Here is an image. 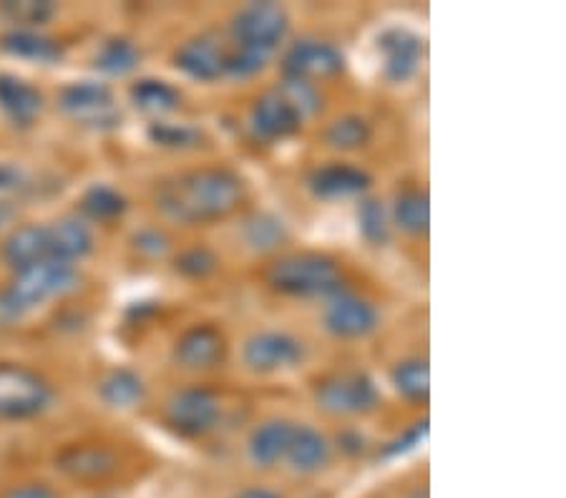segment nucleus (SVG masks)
<instances>
[{
  "label": "nucleus",
  "instance_id": "nucleus-5",
  "mask_svg": "<svg viewBox=\"0 0 566 498\" xmlns=\"http://www.w3.org/2000/svg\"><path fill=\"white\" fill-rule=\"evenodd\" d=\"M315 401L331 415H360L378 405V388L365 373H335L319 380Z\"/></svg>",
  "mask_w": 566,
  "mask_h": 498
},
{
  "label": "nucleus",
  "instance_id": "nucleus-35",
  "mask_svg": "<svg viewBox=\"0 0 566 498\" xmlns=\"http://www.w3.org/2000/svg\"><path fill=\"white\" fill-rule=\"evenodd\" d=\"M175 267H177V272H181V275L191 277V279L207 277L217 269V255L207 247H191V250L181 252L175 262Z\"/></svg>",
  "mask_w": 566,
  "mask_h": 498
},
{
  "label": "nucleus",
  "instance_id": "nucleus-2",
  "mask_svg": "<svg viewBox=\"0 0 566 498\" xmlns=\"http://www.w3.org/2000/svg\"><path fill=\"white\" fill-rule=\"evenodd\" d=\"M78 272L73 265L56 259H41L35 265L13 272V279L0 293V320L13 322L29 315L33 307L51 297H63L76 289Z\"/></svg>",
  "mask_w": 566,
  "mask_h": 498
},
{
  "label": "nucleus",
  "instance_id": "nucleus-28",
  "mask_svg": "<svg viewBox=\"0 0 566 498\" xmlns=\"http://www.w3.org/2000/svg\"><path fill=\"white\" fill-rule=\"evenodd\" d=\"M392 385L398 388L400 395H406L408 401L426 403L431 395V370L428 362L421 358L406 360L392 370Z\"/></svg>",
  "mask_w": 566,
  "mask_h": 498
},
{
  "label": "nucleus",
  "instance_id": "nucleus-9",
  "mask_svg": "<svg viewBox=\"0 0 566 498\" xmlns=\"http://www.w3.org/2000/svg\"><path fill=\"white\" fill-rule=\"evenodd\" d=\"M167 418L171 428L187 438H199L214 428L219 418L217 395L207 388H187L169 401Z\"/></svg>",
  "mask_w": 566,
  "mask_h": 498
},
{
  "label": "nucleus",
  "instance_id": "nucleus-34",
  "mask_svg": "<svg viewBox=\"0 0 566 498\" xmlns=\"http://www.w3.org/2000/svg\"><path fill=\"white\" fill-rule=\"evenodd\" d=\"M244 234H248V242L254 250H272L285 240V226L275 216L258 214L244 226Z\"/></svg>",
  "mask_w": 566,
  "mask_h": 498
},
{
  "label": "nucleus",
  "instance_id": "nucleus-40",
  "mask_svg": "<svg viewBox=\"0 0 566 498\" xmlns=\"http://www.w3.org/2000/svg\"><path fill=\"white\" fill-rule=\"evenodd\" d=\"M136 247L151 250L154 255H159V252L167 250V240H164L159 232H142L139 237H136Z\"/></svg>",
  "mask_w": 566,
  "mask_h": 498
},
{
  "label": "nucleus",
  "instance_id": "nucleus-26",
  "mask_svg": "<svg viewBox=\"0 0 566 498\" xmlns=\"http://www.w3.org/2000/svg\"><path fill=\"white\" fill-rule=\"evenodd\" d=\"M396 222L408 234H426L431 226V202L421 189H406L396 199Z\"/></svg>",
  "mask_w": 566,
  "mask_h": 498
},
{
  "label": "nucleus",
  "instance_id": "nucleus-23",
  "mask_svg": "<svg viewBox=\"0 0 566 498\" xmlns=\"http://www.w3.org/2000/svg\"><path fill=\"white\" fill-rule=\"evenodd\" d=\"M295 425L287 421H268L252 433L250 456L258 466H275L287 456Z\"/></svg>",
  "mask_w": 566,
  "mask_h": 498
},
{
  "label": "nucleus",
  "instance_id": "nucleus-11",
  "mask_svg": "<svg viewBox=\"0 0 566 498\" xmlns=\"http://www.w3.org/2000/svg\"><path fill=\"white\" fill-rule=\"evenodd\" d=\"M343 53L323 41H297L282 61V71L292 81L331 78L343 71Z\"/></svg>",
  "mask_w": 566,
  "mask_h": 498
},
{
  "label": "nucleus",
  "instance_id": "nucleus-4",
  "mask_svg": "<svg viewBox=\"0 0 566 498\" xmlns=\"http://www.w3.org/2000/svg\"><path fill=\"white\" fill-rule=\"evenodd\" d=\"M51 385L35 370L0 362V421H29L51 403Z\"/></svg>",
  "mask_w": 566,
  "mask_h": 498
},
{
  "label": "nucleus",
  "instance_id": "nucleus-37",
  "mask_svg": "<svg viewBox=\"0 0 566 498\" xmlns=\"http://www.w3.org/2000/svg\"><path fill=\"white\" fill-rule=\"evenodd\" d=\"M31 189V177L25 169L11 161H0V199H11L18 194H25Z\"/></svg>",
  "mask_w": 566,
  "mask_h": 498
},
{
  "label": "nucleus",
  "instance_id": "nucleus-24",
  "mask_svg": "<svg viewBox=\"0 0 566 498\" xmlns=\"http://www.w3.org/2000/svg\"><path fill=\"white\" fill-rule=\"evenodd\" d=\"M132 102L144 114L161 116L175 112L179 106V91L175 86H169L167 81L142 78L132 86Z\"/></svg>",
  "mask_w": 566,
  "mask_h": 498
},
{
  "label": "nucleus",
  "instance_id": "nucleus-10",
  "mask_svg": "<svg viewBox=\"0 0 566 498\" xmlns=\"http://www.w3.org/2000/svg\"><path fill=\"white\" fill-rule=\"evenodd\" d=\"M305 358L303 342L285 332H258L244 342V362L254 373H282Z\"/></svg>",
  "mask_w": 566,
  "mask_h": 498
},
{
  "label": "nucleus",
  "instance_id": "nucleus-14",
  "mask_svg": "<svg viewBox=\"0 0 566 498\" xmlns=\"http://www.w3.org/2000/svg\"><path fill=\"white\" fill-rule=\"evenodd\" d=\"M325 325L337 338H363V335L376 330L378 312L368 300L337 293L325 310Z\"/></svg>",
  "mask_w": 566,
  "mask_h": 498
},
{
  "label": "nucleus",
  "instance_id": "nucleus-27",
  "mask_svg": "<svg viewBox=\"0 0 566 498\" xmlns=\"http://www.w3.org/2000/svg\"><path fill=\"white\" fill-rule=\"evenodd\" d=\"M56 15V6L49 0H8L0 3V18L18 25V31H35Z\"/></svg>",
  "mask_w": 566,
  "mask_h": 498
},
{
  "label": "nucleus",
  "instance_id": "nucleus-32",
  "mask_svg": "<svg viewBox=\"0 0 566 498\" xmlns=\"http://www.w3.org/2000/svg\"><path fill=\"white\" fill-rule=\"evenodd\" d=\"M149 136L154 144L167 149H189L202 141V134L191 129L187 124H171V121H154L149 126Z\"/></svg>",
  "mask_w": 566,
  "mask_h": 498
},
{
  "label": "nucleus",
  "instance_id": "nucleus-16",
  "mask_svg": "<svg viewBox=\"0 0 566 498\" xmlns=\"http://www.w3.org/2000/svg\"><path fill=\"white\" fill-rule=\"evenodd\" d=\"M0 112L13 126H31L43 112V94L29 81L13 74H0Z\"/></svg>",
  "mask_w": 566,
  "mask_h": 498
},
{
  "label": "nucleus",
  "instance_id": "nucleus-42",
  "mask_svg": "<svg viewBox=\"0 0 566 498\" xmlns=\"http://www.w3.org/2000/svg\"><path fill=\"white\" fill-rule=\"evenodd\" d=\"M337 443H340V446L348 451V453L363 451V438L358 436V433H343V436L337 438Z\"/></svg>",
  "mask_w": 566,
  "mask_h": 498
},
{
  "label": "nucleus",
  "instance_id": "nucleus-20",
  "mask_svg": "<svg viewBox=\"0 0 566 498\" xmlns=\"http://www.w3.org/2000/svg\"><path fill=\"white\" fill-rule=\"evenodd\" d=\"M370 177L363 169L350 165H327L313 171L310 177V189L323 199H343L355 197L368 189Z\"/></svg>",
  "mask_w": 566,
  "mask_h": 498
},
{
  "label": "nucleus",
  "instance_id": "nucleus-15",
  "mask_svg": "<svg viewBox=\"0 0 566 498\" xmlns=\"http://www.w3.org/2000/svg\"><path fill=\"white\" fill-rule=\"evenodd\" d=\"M378 49L382 53V71L396 84H403L413 76L423 56L421 39L406 29H390L382 33Z\"/></svg>",
  "mask_w": 566,
  "mask_h": 498
},
{
  "label": "nucleus",
  "instance_id": "nucleus-43",
  "mask_svg": "<svg viewBox=\"0 0 566 498\" xmlns=\"http://www.w3.org/2000/svg\"><path fill=\"white\" fill-rule=\"evenodd\" d=\"M234 498H280V496L272 494L270 488H248V491L237 494Z\"/></svg>",
  "mask_w": 566,
  "mask_h": 498
},
{
  "label": "nucleus",
  "instance_id": "nucleus-33",
  "mask_svg": "<svg viewBox=\"0 0 566 498\" xmlns=\"http://www.w3.org/2000/svg\"><path fill=\"white\" fill-rule=\"evenodd\" d=\"M358 226L363 237L370 244H382L388 240L390 226H388V214L382 210L378 199H365L358 206Z\"/></svg>",
  "mask_w": 566,
  "mask_h": 498
},
{
  "label": "nucleus",
  "instance_id": "nucleus-36",
  "mask_svg": "<svg viewBox=\"0 0 566 498\" xmlns=\"http://www.w3.org/2000/svg\"><path fill=\"white\" fill-rule=\"evenodd\" d=\"M272 53L258 49H240L237 53H227V74L232 76H252L268 63Z\"/></svg>",
  "mask_w": 566,
  "mask_h": 498
},
{
  "label": "nucleus",
  "instance_id": "nucleus-1",
  "mask_svg": "<svg viewBox=\"0 0 566 498\" xmlns=\"http://www.w3.org/2000/svg\"><path fill=\"white\" fill-rule=\"evenodd\" d=\"M154 199H157V210L169 220L205 224L237 212L244 199V184L232 169L205 167L164 179Z\"/></svg>",
  "mask_w": 566,
  "mask_h": 498
},
{
  "label": "nucleus",
  "instance_id": "nucleus-13",
  "mask_svg": "<svg viewBox=\"0 0 566 498\" xmlns=\"http://www.w3.org/2000/svg\"><path fill=\"white\" fill-rule=\"evenodd\" d=\"M227 356V340L214 325H197L177 340L175 358L187 370H212Z\"/></svg>",
  "mask_w": 566,
  "mask_h": 498
},
{
  "label": "nucleus",
  "instance_id": "nucleus-38",
  "mask_svg": "<svg viewBox=\"0 0 566 498\" xmlns=\"http://www.w3.org/2000/svg\"><path fill=\"white\" fill-rule=\"evenodd\" d=\"M426 433H428V421H421V423H416V425H410V428L403 433V438H398V441H392L390 446L382 451V458H392V456H403V453H408V451H413L418 443H421L423 438H426Z\"/></svg>",
  "mask_w": 566,
  "mask_h": 498
},
{
  "label": "nucleus",
  "instance_id": "nucleus-25",
  "mask_svg": "<svg viewBox=\"0 0 566 498\" xmlns=\"http://www.w3.org/2000/svg\"><path fill=\"white\" fill-rule=\"evenodd\" d=\"M98 395L112 407H134L144 398L142 378L132 370H112L102 383H98Z\"/></svg>",
  "mask_w": 566,
  "mask_h": 498
},
{
  "label": "nucleus",
  "instance_id": "nucleus-31",
  "mask_svg": "<svg viewBox=\"0 0 566 498\" xmlns=\"http://www.w3.org/2000/svg\"><path fill=\"white\" fill-rule=\"evenodd\" d=\"M325 139L335 149H360L370 139V126L360 116H343V119L331 124Z\"/></svg>",
  "mask_w": 566,
  "mask_h": 498
},
{
  "label": "nucleus",
  "instance_id": "nucleus-21",
  "mask_svg": "<svg viewBox=\"0 0 566 498\" xmlns=\"http://www.w3.org/2000/svg\"><path fill=\"white\" fill-rule=\"evenodd\" d=\"M0 51L21 61L43 63V66L63 59L61 43L41 31H8L0 35Z\"/></svg>",
  "mask_w": 566,
  "mask_h": 498
},
{
  "label": "nucleus",
  "instance_id": "nucleus-12",
  "mask_svg": "<svg viewBox=\"0 0 566 498\" xmlns=\"http://www.w3.org/2000/svg\"><path fill=\"white\" fill-rule=\"evenodd\" d=\"M303 119L305 116L277 88L264 94L252 108V129L264 141L287 139V136H292L303 126Z\"/></svg>",
  "mask_w": 566,
  "mask_h": 498
},
{
  "label": "nucleus",
  "instance_id": "nucleus-29",
  "mask_svg": "<svg viewBox=\"0 0 566 498\" xmlns=\"http://www.w3.org/2000/svg\"><path fill=\"white\" fill-rule=\"evenodd\" d=\"M142 53L129 39H108L96 53V68L108 76H126L139 66Z\"/></svg>",
  "mask_w": 566,
  "mask_h": 498
},
{
  "label": "nucleus",
  "instance_id": "nucleus-41",
  "mask_svg": "<svg viewBox=\"0 0 566 498\" xmlns=\"http://www.w3.org/2000/svg\"><path fill=\"white\" fill-rule=\"evenodd\" d=\"M18 216V206L11 202V199H0V232H6L8 226L15 222Z\"/></svg>",
  "mask_w": 566,
  "mask_h": 498
},
{
  "label": "nucleus",
  "instance_id": "nucleus-44",
  "mask_svg": "<svg viewBox=\"0 0 566 498\" xmlns=\"http://www.w3.org/2000/svg\"><path fill=\"white\" fill-rule=\"evenodd\" d=\"M410 498H428V488H416V491L410 494Z\"/></svg>",
  "mask_w": 566,
  "mask_h": 498
},
{
  "label": "nucleus",
  "instance_id": "nucleus-6",
  "mask_svg": "<svg viewBox=\"0 0 566 498\" xmlns=\"http://www.w3.org/2000/svg\"><path fill=\"white\" fill-rule=\"evenodd\" d=\"M287 33V13L277 3H250L234 15L232 35L240 49L275 51Z\"/></svg>",
  "mask_w": 566,
  "mask_h": 498
},
{
  "label": "nucleus",
  "instance_id": "nucleus-18",
  "mask_svg": "<svg viewBox=\"0 0 566 498\" xmlns=\"http://www.w3.org/2000/svg\"><path fill=\"white\" fill-rule=\"evenodd\" d=\"M0 257L13 272L35 265V262L49 259V240H45V226L23 224L8 232L0 244Z\"/></svg>",
  "mask_w": 566,
  "mask_h": 498
},
{
  "label": "nucleus",
  "instance_id": "nucleus-17",
  "mask_svg": "<svg viewBox=\"0 0 566 498\" xmlns=\"http://www.w3.org/2000/svg\"><path fill=\"white\" fill-rule=\"evenodd\" d=\"M45 240H49V259L66 262V265L84 259L94 250L91 230L81 220H73V216L45 226Z\"/></svg>",
  "mask_w": 566,
  "mask_h": 498
},
{
  "label": "nucleus",
  "instance_id": "nucleus-3",
  "mask_svg": "<svg viewBox=\"0 0 566 498\" xmlns=\"http://www.w3.org/2000/svg\"><path fill=\"white\" fill-rule=\"evenodd\" d=\"M270 285L282 295L335 297L343 293V277L335 262L315 252L280 257L268 272Z\"/></svg>",
  "mask_w": 566,
  "mask_h": 498
},
{
  "label": "nucleus",
  "instance_id": "nucleus-39",
  "mask_svg": "<svg viewBox=\"0 0 566 498\" xmlns=\"http://www.w3.org/2000/svg\"><path fill=\"white\" fill-rule=\"evenodd\" d=\"M0 498H56V494L43 484H25V486L11 488V491L3 494Z\"/></svg>",
  "mask_w": 566,
  "mask_h": 498
},
{
  "label": "nucleus",
  "instance_id": "nucleus-8",
  "mask_svg": "<svg viewBox=\"0 0 566 498\" xmlns=\"http://www.w3.org/2000/svg\"><path fill=\"white\" fill-rule=\"evenodd\" d=\"M56 468L71 481L102 484L118 470V456L102 443H71L56 453Z\"/></svg>",
  "mask_w": 566,
  "mask_h": 498
},
{
  "label": "nucleus",
  "instance_id": "nucleus-7",
  "mask_svg": "<svg viewBox=\"0 0 566 498\" xmlns=\"http://www.w3.org/2000/svg\"><path fill=\"white\" fill-rule=\"evenodd\" d=\"M59 106L73 121L86 126H114L118 119L112 88L98 81L69 84L59 94Z\"/></svg>",
  "mask_w": 566,
  "mask_h": 498
},
{
  "label": "nucleus",
  "instance_id": "nucleus-30",
  "mask_svg": "<svg viewBox=\"0 0 566 498\" xmlns=\"http://www.w3.org/2000/svg\"><path fill=\"white\" fill-rule=\"evenodd\" d=\"M81 212L94 222H112L126 212V199L112 187H91L81 199Z\"/></svg>",
  "mask_w": 566,
  "mask_h": 498
},
{
  "label": "nucleus",
  "instance_id": "nucleus-19",
  "mask_svg": "<svg viewBox=\"0 0 566 498\" xmlns=\"http://www.w3.org/2000/svg\"><path fill=\"white\" fill-rule=\"evenodd\" d=\"M177 66L187 76L199 81H214L227 74V53L212 39H195L177 51Z\"/></svg>",
  "mask_w": 566,
  "mask_h": 498
},
{
  "label": "nucleus",
  "instance_id": "nucleus-22",
  "mask_svg": "<svg viewBox=\"0 0 566 498\" xmlns=\"http://www.w3.org/2000/svg\"><path fill=\"white\" fill-rule=\"evenodd\" d=\"M285 458L300 474H315V470L325 468L327 460H331V443H327L323 433L307 428V425H300L292 433Z\"/></svg>",
  "mask_w": 566,
  "mask_h": 498
}]
</instances>
